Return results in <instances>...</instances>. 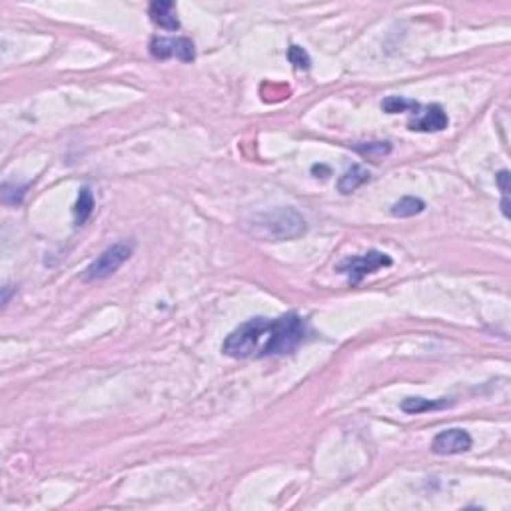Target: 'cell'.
<instances>
[{
    "mask_svg": "<svg viewBox=\"0 0 511 511\" xmlns=\"http://www.w3.org/2000/svg\"><path fill=\"white\" fill-rule=\"evenodd\" d=\"M304 336L306 326L298 314H284L276 320L252 318L226 338L222 351L236 360L284 356L298 348Z\"/></svg>",
    "mask_w": 511,
    "mask_h": 511,
    "instance_id": "obj_1",
    "label": "cell"
},
{
    "mask_svg": "<svg viewBox=\"0 0 511 511\" xmlns=\"http://www.w3.org/2000/svg\"><path fill=\"white\" fill-rule=\"evenodd\" d=\"M248 230L260 240L266 242H284L304 236L307 230L304 216L294 208H276L260 212L248 220Z\"/></svg>",
    "mask_w": 511,
    "mask_h": 511,
    "instance_id": "obj_2",
    "label": "cell"
},
{
    "mask_svg": "<svg viewBox=\"0 0 511 511\" xmlns=\"http://www.w3.org/2000/svg\"><path fill=\"white\" fill-rule=\"evenodd\" d=\"M132 256V246L126 242H118V244L110 246L108 250H104L102 254L84 270V280L86 282H96V280H106L110 278L124 262H128V258Z\"/></svg>",
    "mask_w": 511,
    "mask_h": 511,
    "instance_id": "obj_3",
    "label": "cell"
},
{
    "mask_svg": "<svg viewBox=\"0 0 511 511\" xmlns=\"http://www.w3.org/2000/svg\"><path fill=\"white\" fill-rule=\"evenodd\" d=\"M391 266V258L388 254H382L378 250H371L368 254H362V256H354V258H348L344 260L338 270L342 274H346L351 286H358L368 274L380 270V268H388Z\"/></svg>",
    "mask_w": 511,
    "mask_h": 511,
    "instance_id": "obj_4",
    "label": "cell"
},
{
    "mask_svg": "<svg viewBox=\"0 0 511 511\" xmlns=\"http://www.w3.org/2000/svg\"><path fill=\"white\" fill-rule=\"evenodd\" d=\"M150 54L156 61H168L176 56L178 61L192 62L196 58L194 52V42L190 39H164V36H154L150 41Z\"/></svg>",
    "mask_w": 511,
    "mask_h": 511,
    "instance_id": "obj_5",
    "label": "cell"
},
{
    "mask_svg": "<svg viewBox=\"0 0 511 511\" xmlns=\"http://www.w3.org/2000/svg\"><path fill=\"white\" fill-rule=\"evenodd\" d=\"M471 435L466 430L453 428V430L439 431L433 442H431V451L437 455H457L466 453L471 448Z\"/></svg>",
    "mask_w": 511,
    "mask_h": 511,
    "instance_id": "obj_6",
    "label": "cell"
},
{
    "mask_svg": "<svg viewBox=\"0 0 511 511\" xmlns=\"http://www.w3.org/2000/svg\"><path fill=\"white\" fill-rule=\"evenodd\" d=\"M450 124V118L446 114V110L439 104H430L426 108L420 106V110L415 112V118L409 120V130L413 132H442L446 130Z\"/></svg>",
    "mask_w": 511,
    "mask_h": 511,
    "instance_id": "obj_7",
    "label": "cell"
},
{
    "mask_svg": "<svg viewBox=\"0 0 511 511\" xmlns=\"http://www.w3.org/2000/svg\"><path fill=\"white\" fill-rule=\"evenodd\" d=\"M148 14H150V21L154 22L156 26L164 28V30H178L180 28V21H178V12H176L174 2L156 0V2L150 4Z\"/></svg>",
    "mask_w": 511,
    "mask_h": 511,
    "instance_id": "obj_8",
    "label": "cell"
},
{
    "mask_svg": "<svg viewBox=\"0 0 511 511\" xmlns=\"http://www.w3.org/2000/svg\"><path fill=\"white\" fill-rule=\"evenodd\" d=\"M369 180V172L364 168V166H351L348 172L340 178V182H338V188H340V192H344V194H351V192H356L360 186H364Z\"/></svg>",
    "mask_w": 511,
    "mask_h": 511,
    "instance_id": "obj_9",
    "label": "cell"
},
{
    "mask_svg": "<svg viewBox=\"0 0 511 511\" xmlns=\"http://www.w3.org/2000/svg\"><path fill=\"white\" fill-rule=\"evenodd\" d=\"M446 406H450V402H448L446 398H442V400L406 398V400L402 402V409H404L406 413H411V415H415V413H424V411H431V409H442V408H446Z\"/></svg>",
    "mask_w": 511,
    "mask_h": 511,
    "instance_id": "obj_10",
    "label": "cell"
},
{
    "mask_svg": "<svg viewBox=\"0 0 511 511\" xmlns=\"http://www.w3.org/2000/svg\"><path fill=\"white\" fill-rule=\"evenodd\" d=\"M94 212V194L90 188H82L78 194V200L74 204V222L76 226L86 224V220L92 216Z\"/></svg>",
    "mask_w": 511,
    "mask_h": 511,
    "instance_id": "obj_11",
    "label": "cell"
},
{
    "mask_svg": "<svg viewBox=\"0 0 511 511\" xmlns=\"http://www.w3.org/2000/svg\"><path fill=\"white\" fill-rule=\"evenodd\" d=\"M424 210H426V202L420 198H413V196H406L391 206V214L395 218H411L415 214H422Z\"/></svg>",
    "mask_w": 511,
    "mask_h": 511,
    "instance_id": "obj_12",
    "label": "cell"
},
{
    "mask_svg": "<svg viewBox=\"0 0 511 511\" xmlns=\"http://www.w3.org/2000/svg\"><path fill=\"white\" fill-rule=\"evenodd\" d=\"M382 110L388 112V114H400V112H408V110H413V114L420 110V104L413 102V100H408L404 96H388L384 102H382Z\"/></svg>",
    "mask_w": 511,
    "mask_h": 511,
    "instance_id": "obj_13",
    "label": "cell"
},
{
    "mask_svg": "<svg viewBox=\"0 0 511 511\" xmlns=\"http://www.w3.org/2000/svg\"><path fill=\"white\" fill-rule=\"evenodd\" d=\"M356 150L368 158H380V156H388L391 152V144L389 142H364L358 144Z\"/></svg>",
    "mask_w": 511,
    "mask_h": 511,
    "instance_id": "obj_14",
    "label": "cell"
},
{
    "mask_svg": "<svg viewBox=\"0 0 511 511\" xmlns=\"http://www.w3.org/2000/svg\"><path fill=\"white\" fill-rule=\"evenodd\" d=\"M287 61L292 62L298 70H307L312 66V61H309V54H307L304 48L300 46H290L287 48Z\"/></svg>",
    "mask_w": 511,
    "mask_h": 511,
    "instance_id": "obj_15",
    "label": "cell"
},
{
    "mask_svg": "<svg viewBox=\"0 0 511 511\" xmlns=\"http://www.w3.org/2000/svg\"><path fill=\"white\" fill-rule=\"evenodd\" d=\"M495 180H497V186H499L501 194L508 196V194H510V172H508V170H501V172L495 176Z\"/></svg>",
    "mask_w": 511,
    "mask_h": 511,
    "instance_id": "obj_16",
    "label": "cell"
},
{
    "mask_svg": "<svg viewBox=\"0 0 511 511\" xmlns=\"http://www.w3.org/2000/svg\"><path fill=\"white\" fill-rule=\"evenodd\" d=\"M501 210H503V216L510 218V200H508V196H503V200H501Z\"/></svg>",
    "mask_w": 511,
    "mask_h": 511,
    "instance_id": "obj_17",
    "label": "cell"
},
{
    "mask_svg": "<svg viewBox=\"0 0 511 511\" xmlns=\"http://www.w3.org/2000/svg\"><path fill=\"white\" fill-rule=\"evenodd\" d=\"M312 172H314V174H320V172H322V174H329V170H327L326 166H318V164L312 168Z\"/></svg>",
    "mask_w": 511,
    "mask_h": 511,
    "instance_id": "obj_18",
    "label": "cell"
},
{
    "mask_svg": "<svg viewBox=\"0 0 511 511\" xmlns=\"http://www.w3.org/2000/svg\"><path fill=\"white\" fill-rule=\"evenodd\" d=\"M8 298H10V286H4V304H8Z\"/></svg>",
    "mask_w": 511,
    "mask_h": 511,
    "instance_id": "obj_19",
    "label": "cell"
}]
</instances>
